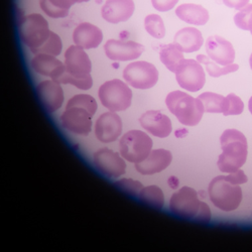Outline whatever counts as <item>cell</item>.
<instances>
[{
    "label": "cell",
    "mask_w": 252,
    "mask_h": 252,
    "mask_svg": "<svg viewBox=\"0 0 252 252\" xmlns=\"http://www.w3.org/2000/svg\"><path fill=\"white\" fill-rule=\"evenodd\" d=\"M222 154L217 165L223 173L230 174L238 171L247 159L248 146L245 135L236 129H227L221 135Z\"/></svg>",
    "instance_id": "cell-1"
},
{
    "label": "cell",
    "mask_w": 252,
    "mask_h": 252,
    "mask_svg": "<svg viewBox=\"0 0 252 252\" xmlns=\"http://www.w3.org/2000/svg\"><path fill=\"white\" fill-rule=\"evenodd\" d=\"M169 110L178 120L187 126H196L200 123L205 112L202 102L182 91H173L165 98Z\"/></svg>",
    "instance_id": "cell-2"
},
{
    "label": "cell",
    "mask_w": 252,
    "mask_h": 252,
    "mask_svg": "<svg viewBox=\"0 0 252 252\" xmlns=\"http://www.w3.org/2000/svg\"><path fill=\"white\" fill-rule=\"evenodd\" d=\"M208 192L214 206L225 212L234 211L242 201V189L239 185L231 183L226 176L213 179Z\"/></svg>",
    "instance_id": "cell-3"
},
{
    "label": "cell",
    "mask_w": 252,
    "mask_h": 252,
    "mask_svg": "<svg viewBox=\"0 0 252 252\" xmlns=\"http://www.w3.org/2000/svg\"><path fill=\"white\" fill-rule=\"evenodd\" d=\"M98 96L103 106L113 112L126 110L132 102L131 89L127 84L118 79L102 84Z\"/></svg>",
    "instance_id": "cell-4"
},
{
    "label": "cell",
    "mask_w": 252,
    "mask_h": 252,
    "mask_svg": "<svg viewBox=\"0 0 252 252\" xmlns=\"http://www.w3.org/2000/svg\"><path fill=\"white\" fill-rule=\"evenodd\" d=\"M52 32L47 19L39 13L25 16L19 23V35L24 44L34 53L50 37Z\"/></svg>",
    "instance_id": "cell-5"
},
{
    "label": "cell",
    "mask_w": 252,
    "mask_h": 252,
    "mask_svg": "<svg viewBox=\"0 0 252 252\" xmlns=\"http://www.w3.org/2000/svg\"><path fill=\"white\" fill-rule=\"evenodd\" d=\"M153 139L141 130L126 132L119 141L120 155L127 161L138 163L149 157L153 149Z\"/></svg>",
    "instance_id": "cell-6"
},
{
    "label": "cell",
    "mask_w": 252,
    "mask_h": 252,
    "mask_svg": "<svg viewBox=\"0 0 252 252\" xmlns=\"http://www.w3.org/2000/svg\"><path fill=\"white\" fill-rule=\"evenodd\" d=\"M123 78L131 87L148 90L158 83V71L151 63L138 61L126 66L123 71Z\"/></svg>",
    "instance_id": "cell-7"
},
{
    "label": "cell",
    "mask_w": 252,
    "mask_h": 252,
    "mask_svg": "<svg viewBox=\"0 0 252 252\" xmlns=\"http://www.w3.org/2000/svg\"><path fill=\"white\" fill-rule=\"evenodd\" d=\"M203 203L193 188L183 187L172 196L170 209L172 213L181 218L196 221Z\"/></svg>",
    "instance_id": "cell-8"
},
{
    "label": "cell",
    "mask_w": 252,
    "mask_h": 252,
    "mask_svg": "<svg viewBox=\"0 0 252 252\" xmlns=\"http://www.w3.org/2000/svg\"><path fill=\"white\" fill-rule=\"evenodd\" d=\"M176 78L179 85L190 92L200 91L206 83L204 69L196 60H184L176 71Z\"/></svg>",
    "instance_id": "cell-9"
},
{
    "label": "cell",
    "mask_w": 252,
    "mask_h": 252,
    "mask_svg": "<svg viewBox=\"0 0 252 252\" xmlns=\"http://www.w3.org/2000/svg\"><path fill=\"white\" fill-rule=\"evenodd\" d=\"M93 115L85 108L73 106L66 107L61 116L62 126L66 130L80 135H88L92 129Z\"/></svg>",
    "instance_id": "cell-10"
},
{
    "label": "cell",
    "mask_w": 252,
    "mask_h": 252,
    "mask_svg": "<svg viewBox=\"0 0 252 252\" xmlns=\"http://www.w3.org/2000/svg\"><path fill=\"white\" fill-rule=\"evenodd\" d=\"M93 160L98 172L107 178L116 179L126 172V163L124 159L109 149H101L97 151L94 154Z\"/></svg>",
    "instance_id": "cell-11"
},
{
    "label": "cell",
    "mask_w": 252,
    "mask_h": 252,
    "mask_svg": "<svg viewBox=\"0 0 252 252\" xmlns=\"http://www.w3.org/2000/svg\"><path fill=\"white\" fill-rule=\"evenodd\" d=\"M104 51L110 60L126 62L139 58L144 52V47L131 40L123 41L119 39H109L104 45Z\"/></svg>",
    "instance_id": "cell-12"
},
{
    "label": "cell",
    "mask_w": 252,
    "mask_h": 252,
    "mask_svg": "<svg viewBox=\"0 0 252 252\" xmlns=\"http://www.w3.org/2000/svg\"><path fill=\"white\" fill-rule=\"evenodd\" d=\"M208 57L218 65L228 66L233 64L235 50L232 44L220 35L209 36L205 44Z\"/></svg>",
    "instance_id": "cell-13"
},
{
    "label": "cell",
    "mask_w": 252,
    "mask_h": 252,
    "mask_svg": "<svg viewBox=\"0 0 252 252\" xmlns=\"http://www.w3.org/2000/svg\"><path fill=\"white\" fill-rule=\"evenodd\" d=\"M122 132V120L113 112L103 113L96 121L95 133L98 140L104 143L115 141Z\"/></svg>",
    "instance_id": "cell-14"
},
{
    "label": "cell",
    "mask_w": 252,
    "mask_h": 252,
    "mask_svg": "<svg viewBox=\"0 0 252 252\" xmlns=\"http://www.w3.org/2000/svg\"><path fill=\"white\" fill-rule=\"evenodd\" d=\"M36 93L41 104L50 113L59 110L64 103V91L61 87V84L54 80L40 82L36 87Z\"/></svg>",
    "instance_id": "cell-15"
},
{
    "label": "cell",
    "mask_w": 252,
    "mask_h": 252,
    "mask_svg": "<svg viewBox=\"0 0 252 252\" xmlns=\"http://www.w3.org/2000/svg\"><path fill=\"white\" fill-rule=\"evenodd\" d=\"M65 66L67 71L77 78L91 75L92 63L86 52L79 46L74 45L67 49L65 53Z\"/></svg>",
    "instance_id": "cell-16"
},
{
    "label": "cell",
    "mask_w": 252,
    "mask_h": 252,
    "mask_svg": "<svg viewBox=\"0 0 252 252\" xmlns=\"http://www.w3.org/2000/svg\"><path fill=\"white\" fill-rule=\"evenodd\" d=\"M139 123L145 130L159 138L167 137L173 130L171 119L157 110L143 113L139 118Z\"/></svg>",
    "instance_id": "cell-17"
},
{
    "label": "cell",
    "mask_w": 252,
    "mask_h": 252,
    "mask_svg": "<svg viewBox=\"0 0 252 252\" xmlns=\"http://www.w3.org/2000/svg\"><path fill=\"white\" fill-rule=\"evenodd\" d=\"M135 9L133 0H107L102 7V17L110 24L127 22Z\"/></svg>",
    "instance_id": "cell-18"
},
{
    "label": "cell",
    "mask_w": 252,
    "mask_h": 252,
    "mask_svg": "<svg viewBox=\"0 0 252 252\" xmlns=\"http://www.w3.org/2000/svg\"><path fill=\"white\" fill-rule=\"evenodd\" d=\"M173 156L166 150L152 151L149 157L142 161L135 163L136 171L144 176H151L164 171L172 163Z\"/></svg>",
    "instance_id": "cell-19"
},
{
    "label": "cell",
    "mask_w": 252,
    "mask_h": 252,
    "mask_svg": "<svg viewBox=\"0 0 252 252\" xmlns=\"http://www.w3.org/2000/svg\"><path fill=\"white\" fill-rule=\"evenodd\" d=\"M73 40L76 46L84 50H91L99 47L103 40L102 31L89 23L79 25L73 32Z\"/></svg>",
    "instance_id": "cell-20"
},
{
    "label": "cell",
    "mask_w": 252,
    "mask_h": 252,
    "mask_svg": "<svg viewBox=\"0 0 252 252\" xmlns=\"http://www.w3.org/2000/svg\"><path fill=\"white\" fill-rule=\"evenodd\" d=\"M32 67L39 75L51 77L53 80L66 68L65 64H63L55 56L47 54L35 55L32 60Z\"/></svg>",
    "instance_id": "cell-21"
},
{
    "label": "cell",
    "mask_w": 252,
    "mask_h": 252,
    "mask_svg": "<svg viewBox=\"0 0 252 252\" xmlns=\"http://www.w3.org/2000/svg\"><path fill=\"white\" fill-rule=\"evenodd\" d=\"M174 44L183 53H194L201 49L204 39L201 32L196 28H185L176 33Z\"/></svg>",
    "instance_id": "cell-22"
},
{
    "label": "cell",
    "mask_w": 252,
    "mask_h": 252,
    "mask_svg": "<svg viewBox=\"0 0 252 252\" xmlns=\"http://www.w3.org/2000/svg\"><path fill=\"white\" fill-rule=\"evenodd\" d=\"M176 14L183 22L194 26H204L209 20L208 10L204 6L194 3L180 5L176 9Z\"/></svg>",
    "instance_id": "cell-23"
},
{
    "label": "cell",
    "mask_w": 252,
    "mask_h": 252,
    "mask_svg": "<svg viewBox=\"0 0 252 252\" xmlns=\"http://www.w3.org/2000/svg\"><path fill=\"white\" fill-rule=\"evenodd\" d=\"M74 0H39V6L50 17L62 18L69 14Z\"/></svg>",
    "instance_id": "cell-24"
},
{
    "label": "cell",
    "mask_w": 252,
    "mask_h": 252,
    "mask_svg": "<svg viewBox=\"0 0 252 252\" xmlns=\"http://www.w3.org/2000/svg\"><path fill=\"white\" fill-rule=\"evenodd\" d=\"M159 57L162 64L173 73H176L179 65L185 60L183 52L175 44L163 46L160 49Z\"/></svg>",
    "instance_id": "cell-25"
},
{
    "label": "cell",
    "mask_w": 252,
    "mask_h": 252,
    "mask_svg": "<svg viewBox=\"0 0 252 252\" xmlns=\"http://www.w3.org/2000/svg\"><path fill=\"white\" fill-rule=\"evenodd\" d=\"M197 61L201 63V64L205 65L207 73L214 78H218L220 76L233 73L239 69V66L237 64H231L228 66H218L216 62H214L213 60L204 55H199L197 57Z\"/></svg>",
    "instance_id": "cell-26"
},
{
    "label": "cell",
    "mask_w": 252,
    "mask_h": 252,
    "mask_svg": "<svg viewBox=\"0 0 252 252\" xmlns=\"http://www.w3.org/2000/svg\"><path fill=\"white\" fill-rule=\"evenodd\" d=\"M198 99L202 102L205 112L223 113L225 110V97L212 92H205Z\"/></svg>",
    "instance_id": "cell-27"
},
{
    "label": "cell",
    "mask_w": 252,
    "mask_h": 252,
    "mask_svg": "<svg viewBox=\"0 0 252 252\" xmlns=\"http://www.w3.org/2000/svg\"><path fill=\"white\" fill-rule=\"evenodd\" d=\"M138 198L142 203L156 209H161L164 205V196L161 189L155 185L143 188Z\"/></svg>",
    "instance_id": "cell-28"
},
{
    "label": "cell",
    "mask_w": 252,
    "mask_h": 252,
    "mask_svg": "<svg viewBox=\"0 0 252 252\" xmlns=\"http://www.w3.org/2000/svg\"><path fill=\"white\" fill-rule=\"evenodd\" d=\"M54 81H56L60 84H70V85H73L81 90H89L93 86V79H92L91 75H89L87 77H84V78H77V77L71 75L67 71L66 68L58 77H56L54 79Z\"/></svg>",
    "instance_id": "cell-29"
},
{
    "label": "cell",
    "mask_w": 252,
    "mask_h": 252,
    "mask_svg": "<svg viewBox=\"0 0 252 252\" xmlns=\"http://www.w3.org/2000/svg\"><path fill=\"white\" fill-rule=\"evenodd\" d=\"M144 27L148 32L155 38H162L165 35V27L162 18L158 14H150L144 19Z\"/></svg>",
    "instance_id": "cell-30"
},
{
    "label": "cell",
    "mask_w": 252,
    "mask_h": 252,
    "mask_svg": "<svg viewBox=\"0 0 252 252\" xmlns=\"http://www.w3.org/2000/svg\"><path fill=\"white\" fill-rule=\"evenodd\" d=\"M63 49V43L61 37L52 32L50 37L45 41L43 46L39 47L33 54L38 55V54H47L51 56H59L62 53Z\"/></svg>",
    "instance_id": "cell-31"
},
{
    "label": "cell",
    "mask_w": 252,
    "mask_h": 252,
    "mask_svg": "<svg viewBox=\"0 0 252 252\" xmlns=\"http://www.w3.org/2000/svg\"><path fill=\"white\" fill-rule=\"evenodd\" d=\"M83 107L87 109L93 116L97 111V102L96 100L87 94H79L76 96H73L67 103V107Z\"/></svg>",
    "instance_id": "cell-32"
},
{
    "label": "cell",
    "mask_w": 252,
    "mask_h": 252,
    "mask_svg": "<svg viewBox=\"0 0 252 252\" xmlns=\"http://www.w3.org/2000/svg\"><path fill=\"white\" fill-rule=\"evenodd\" d=\"M225 110L223 114L228 115H239L244 110V104L242 100L235 94L231 93L225 97Z\"/></svg>",
    "instance_id": "cell-33"
},
{
    "label": "cell",
    "mask_w": 252,
    "mask_h": 252,
    "mask_svg": "<svg viewBox=\"0 0 252 252\" xmlns=\"http://www.w3.org/2000/svg\"><path fill=\"white\" fill-rule=\"evenodd\" d=\"M115 186L120 190L131 197H139V194L143 189L140 182L131 179H122L115 182Z\"/></svg>",
    "instance_id": "cell-34"
},
{
    "label": "cell",
    "mask_w": 252,
    "mask_h": 252,
    "mask_svg": "<svg viewBox=\"0 0 252 252\" xmlns=\"http://www.w3.org/2000/svg\"><path fill=\"white\" fill-rule=\"evenodd\" d=\"M251 14H252V4H248L244 8H242L238 13L235 14L234 16L235 25L241 30L248 31V22Z\"/></svg>",
    "instance_id": "cell-35"
},
{
    "label": "cell",
    "mask_w": 252,
    "mask_h": 252,
    "mask_svg": "<svg viewBox=\"0 0 252 252\" xmlns=\"http://www.w3.org/2000/svg\"><path fill=\"white\" fill-rule=\"evenodd\" d=\"M179 0H152L153 6L158 11H169L173 9Z\"/></svg>",
    "instance_id": "cell-36"
},
{
    "label": "cell",
    "mask_w": 252,
    "mask_h": 252,
    "mask_svg": "<svg viewBox=\"0 0 252 252\" xmlns=\"http://www.w3.org/2000/svg\"><path fill=\"white\" fill-rule=\"evenodd\" d=\"M227 177V179L231 182V183H233V184H235V185H242V184H245V183H247V181H248V178H247V176L244 174V172L242 171V170H238V171H236V172H234V173H230V174H228V176H226Z\"/></svg>",
    "instance_id": "cell-37"
},
{
    "label": "cell",
    "mask_w": 252,
    "mask_h": 252,
    "mask_svg": "<svg viewBox=\"0 0 252 252\" xmlns=\"http://www.w3.org/2000/svg\"><path fill=\"white\" fill-rule=\"evenodd\" d=\"M223 2L226 6L230 8H235L241 10L246 5H248L249 0H223Z\"/></svg>",
    "instance_id": "cell-38"
},
{
    "label": "cell",
    "mask_w": 252,
    "mask_h": 252,
    "mask_svg": "<svg viewBox=\"0 0 252 252\" xmlns=\"http://www.w3.org/2000/svg\"><path fill=\"white\" fill-rule=\"evenodd\" d=\"M248 31L251 32V34H252V14H251V16H250V18H249V22H248Z\"/></svg>",
    "instance_id": "cell-39"
},
{
    "label": "cell",
    "mask_w": 252,
    "mask_h": 252,
    "mask_svg": "<svg viewBox=\"0 0 252 252\" xmlns=\"http://www.w3.org/2000/svg\"><path fill=\"white\" fill-rule=\"evenodd\" d=\"M248 108H249V111H250V113L252 114V97L249 99V103H248Z\"/></svg>",
    "instance_id": "cell-40"
},
{
    "label": "cell",
    "mask_w": 252,
    "mask_h": 252,
    "mask_svg": "<svg viewBox=\"0 0 252 252\" xmlns=\"http://www.w3.org/2000/svg\"><path fill=\"white\" fill-rule=\"evenodd\" d=\"M75 3H82V2H88L89 0H74Z\"/></svg>",
    "instance_id": "cell-41"
},
{
    "label": "cell",
    "mask_w": 252,
    "mask_h": 252,
    "mask_svg": "<svg viewBox=\"0 0 252 252\" xmlns=\"http://www.w3.org/2000/svg\"><path fill=\"white\" fill-rule=\"evenodd\" d=\"M249 64H250V67H251V69H252V54H251V56H250V60H249Z\"/></svg>",
    "instance_id": "cell-42"
}]
</instances>
